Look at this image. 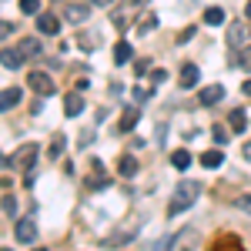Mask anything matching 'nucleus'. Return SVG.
<instances>
[{"label":"nucleus","mask_w":251,"mask_h":251,"mask_svg":"<svg viewBox=\"0 0 251 251\" xmlns=\"http://www.w3.org/2000/svg\"><path fill=\"white\" fill-rule=\"evenodd\" d=\"M198 194H201V184L198 181H191V177H184L177 188H174V198H171V204H168V214H181V211H188L194 201H198Z\"/></svg>","instance_id":"f257e3e1"},{"label":"nucleus","mask_w":251,"mask_h":251,"mask_svg":"<svg viewBox=\"0 0 251 251\" xmlns=\"http://www.w3.org/2000/svg\"><path fill=\"white\" fill-rule=\"evenodd\" d=\"M37 144L34 141H27L24 148H20L14 157H3V168H34V157H37Z\"/></svg>","instance_id":"f03ea898"},{"label":"nucleus","mask_w":251,"mask_h":251,"mask_svg":"<svg viewBox=\"0 0 251 251\" xmlns=\"http://www.w3.org/2000/svg\"><path fill=\"white\" fill-rule=\"evenodd\" d=\"M14 238L20 245H34L37 241V221L34 218H17L14 221Z\"/></svg>","instance_id":"7ed1b4c3"},{"label":"nucleus","mask_w":251,"mask_h":251,"mask_svg":"<svg viewBox=\"0 0 251 251\" xmlns=\"http://www.w3.org/2000/svg\"><path fill=\"white\" fill-rule=\"evenodd\" d=\"M251 44V27L245 20H234L228 24V47H248Z\"/></svg>","instance_id":"20e7f679"},{"label":"nucleus","mask_w":251,"mask_h":251,"mask_svg":"<svg viewBox=\"0 0 251 251\" xmlns=\"http://www.w3.org/2000/svg\"><path fill=\"white\" fill-rule=\"evenodd\" d=\"M27 87H34L37 97H50L57 91L54 80H50V74H44V71H30V74H27Z\"/></svg>","instance_id":"39448f33"},{"label":"nucleus","mask_w":251,"mask_h":251,"mask_svg":"<svg viewBox=\"0 0 251 251\" xmlns=\"http://www.w3.org/2000/svg\"><path fill=\"white\" fill-rule=\"evenodd\" d=\"M137 234V221H127L124 228H117L111 238H104V248H114V245H127L131 238Z\"/></svg>","instance_id":"423d86ee"},{"label":"nucleus","mask_w":251,"mask_h":251,"mask_svg":"<svg viewBox=\"0 0 251 251\" xmlns=\"http://www.w3.org/2000/svg\"><path fill=\"white\" fill-rule=\"evenodd\" d=\"M137 121H141V111H137V107H124V111H121V121H117V134L134 131Z\"/></svg>","instance_id":"0eeeda50"},{"label":"nucleus","mask_w":251,"mask_h":251,"mask_svg":"<svg viewBox=\"0 0 251 251\" xmlns=\"http://www.w3.org/2000/svg\"><path fill=\"white\" fill-rule=\"evenodd\" d=\"M64 17L71 20V24H84V20L91 17V7L87 3H67L64 7Z\"/></svg>","instance_id":"6e6552de"},{"label":"nucleus","mask_w":251,"mask_h":251,"mask_svg":"<svg viewBox=\"0 0 251 251\" xmlns=\"http://www.w3.org/2000/svg\"><path fill=\"white\" fill-rule=\"evenodd\" d=\"M80 111H84V97H80V91H74V94L64 97V114L67 117H77Z\"/></svg>","instance_id":"1a4fd4ad"},{"label":"nucleus","mask_w":251,"mask_h":251,"mask_svg":"<svg viewBox=\"0 0 251 251\" xmlns=\"http://www.w3.org/2000/svg\"><path fill=\"white\" fill-rule=\"evenodd\" d=\"M60 20L54 14H37V34H57Z\"/></svg>","instance_id":"9d476101"},{"label":"nucleus","mask_w":251,"mask_h":251,"mask_svg":"<svg viewBox=\"0 0 251 251\" xmlns=\"http://www.w3.org/2000/svg\"><path fill=\"white\" fill-rule=\"evenodd\" d=\"M17 50L24 54V60H30V57H40V37H24L17 44Z\"/></svg>","instance_id":"9b49d317"},{"label":"nucleus","mask_w":251,"mask_h":251,"mask_svg":"<svg viewBox=\"0 0 251 251\" xmlns=\"http://www.w3.org/2000/svg\"><path fill=\"white\" fill-rule=\"evenodd\" d=\"M17 104H20V87H3V97H0V107H3V114H10Z\"/></svg>","instance_id":"f8f14e48"},{"label":"nucleus","mask_w":251,"mask_h":251,"mask_svg":"<svg viewBox=\"0 0 251 251\" xmlns=\"http://www.w3.org/2000/svg\"><path fill=\"white\" fill-rule=\"evenodd\" d=\"M221 97H225V87H218V84H211V87H201V104H204V107H214Z\"/></svg>","instance_id":"ddd939ff"},{"label":"nucleus","mask_w":251,"mask_h":251,"mask_svg":"<svg viewBox=\"0 0 251 251\" xmlns=\"http://www.w3.org/2000/svg\"><path fill=\"white\" fill-rule=\"evenodd\" d=\"M181 87H198V64H184L181 67Z\"/></svg>","instance_id":"4468645a"},{"label":"nucleus","mask_w":251,"mask_h":251,"mask_svg":"<svg viewBox=\"0 0 251 251\" xmlns=\"http://www.w3.org/2000/svg\"><path fill=\"white\" fill-rule=\"evenodd\" d=\"M228 124H231L234 134H245V131H248V117H245V111H231V114H228Z\"/></svg>","instance_id":"2eb2a0df"},{"label":"nucleus","mask_w":251,"mask_h":251,"mask_svg":"<svg viewBox=\"0 0 251 251\" xmlns=\"http://www.w3.org/2000/svg\"><path fill=\"white\" fill-rule=\"evenodd\" d=\"M117 168H121V177H134V174H137V168H141V164H137V157L124 154V157H121V164H117Z\"/></svg>","instance_id":"dca6fc26"},{"label":"nucleus","mask_w":251,"mask_h":251,"mask_svg":"<svg viewBox=\"0 0 251 251\" xmlns=\"http://www.w3.org/2000/svg\"><path fill=\"white\" fill-rule=\"evenodd\" d=\"M131 54H134V50H131V44H127V40H117V44H114V60H117V64H127Z\"/></svg>","instance_id":"f3484780"},{"label":"nucleus","mask_w":251,"mask_h":251,"mask_svg":"<svg viewBox=\"0 0 251 251\" xmlns=\"http://www.w3.org/2000/svg\"><path fill=\"white\" fill-rule=\"evenodd\" d=\"M20 64H24V54H20V50H10V47H7V50H3V67H7V71H17Z\"/></svg>","instance_id":"a211bd4d"},{"label":"nucleus","mask_w":251,"mask_h":251,"mask_svg":"<svg viewBox=\"0 0 251 251\" xmlns=\"http://www.w3.org/2000/svg\"><path fill=\"white\" fill-rule=\"evenodd\" d=\"M204 24H208V27L225 24V10H221V7H208V10H204Z\"/></svg>","instance_id":"6ab92c4d"},{"label":"nucleus","mask_w":251,"mask_h":251,"mask_svg":"<svg viewBox=\"0 0 251 251\" xmlns=\"http://www.w3.org/2000/svg\"><path fill=\"white\" fill-rule=\"evenodd\" d=\"M171 164H174V168H177V171H184V168L191 164V154H188L184 148H177V151H174V154H171Z\"/></svg>","instance_id":"aec40b11"},{"label":"nucleus","mask_w":251,"mask_h":251,"mask_svg":"<svg viewBox=\"0 0 251 251\" xmlns=\"http://www.w3.org/2000/svg\"><path fill=\"white\" fill-rule=\"evenodd\" d=\"M221 161H225L221 151H204V154H201V164H204V168H221Z\"/></svg>","instance_id":"412c9836"},{"label":"nucleus","mask_w":251,"mask_h":251,"mask_svg":"<svg viewBox=\"0 0 251 251\" xmlns=\"http://www.w3.org/2000/svg\"><path fill=\"white\" fill-rule=\"evenodd\" d=\"M77 44L84 47V50H97V47H100V37H97V34H94V37H91V34H80Z\"/></svg>","instance_id":"4be33fe9"},{"label":"nucleus","mask_w":251,"mask_h":251,"mask_svg":"<svg viewBox=\"0 0 251 251\" xmlns=\"http://www.w3.org/2000/svg\"><path fill=\"white\" fill-rule=\"evenodd\" d=\"M14 211H17V201H14V194H3V214H7V221H14Z\"/></svg>","instance_id":"5701e85b"},{"label":"nucleus","mask_w":251,"mask_h":251,"mask_svg":"<svg viewBox=\"0 0 251 251\" xmlns=\"http://www.w3.org/2000/svg\"><path fill=\"white\" fill-rule=\"evenodd\" d=\"M20 10L30 14V17H37L40 14V0H20Z\"/></svg>","instance_id":"b1692460"},{"label":"nucleus","mask_w":251,"mask_h":251,"mask_svg":"<svg viewBox=\"0 0 251 251\" xmlns=\"http://www.w3.org/2000/svg\"><path fill=\"white\" fill-rule=\"evenodd\" d=\"M154 27H157V17H154V14H148V17H144L141 24H137V30H141L144 37H148V30H154Z\"/></svg>","instance_id":"393cba45"},{"label":"nucleus","mask_w":251,"mask_h":251,"mask_svg":"<svg viewBox=\"0 0 251 251\" xmlns=\"http://www.w3.org/2000/svg\"><path fill=\"white\" fill-rule=\"evenodd\" d=\"M151 94H154V87H134V100H137V104H144Z\"/></svg>","instance_id":"a878e982"},{"label":"nucleus","mask_w":251,"mask_h":251,"mask_svg":"<svg viewBox=\"0 0 251 251\" xmlns=\"http://www.w3.org/2000/svg\"><path fill=\"white\" fill-rule=\"evenodd\" d=\"M64 144H67V137H54V144H50V157L64 154Z\"/></svg>","instance_id":"bb28decb"},{"label":"nucleus","mask_w":251,"mask_h":251,"mask_svg":"<svg viewBox=\"0 0 251 251\" xmlns=\"http://www.w3.org/2000/svg\"><path fill=\"white\" fill-rule=\"evenodd\" d=\"M238 64H241V67H245V71L251 74V44L245 47V50H241V57H238Z\"/></svg>","instance_id":"cd10ccee"},{"label":"nucleus","mask_w":251,"mask_h":251,"mask_svg":"<svg viewBox=\"0 0 251 251\" xmlns=\"http://www.w3.org/2000/svg\"><path fill=\"white\" fill-rule=\"evenodd\" d=\"M211 137H214V141H218V144H225V141H228V131H225V124H214Z\"/></svg>","instance_id":"c85d7f7f"},{"label":"nucleus","mask_w":251,"mask_h":251,"mask_svg":"<svg viewBox=\"0 0 251 251\" xmlns=\"http://www.w3.org/2000/svg\"><path fill=\"white\" fill-rule=\"evenodd\" d=\"M234 204H238L241 211H251V194H238V198H234Z\"/></svg>","instance_id":"c756f323"},{"label":"nucleus","mask_w":251,"mask_h":251,"mask_svg":"<svg viewBox=\"0 0 251 251\" xmlns=\"http://www.w3.org/2000/svg\"><path fill=\"white\" fill-rule=\"evenodd\" d=\"M111 20H114V27H121V30L127 27V14H121V10H114V14H111Z\"/></svg>","instance_id":"7c9ffc66"},{"label":"nucleus","mask_w":251,"mask_h":251,"mask_svg":"<svg viewBox=\"0 0 251 251\" xmlns=\"http://www.w3.org/2000/svg\"><path fill=\"white\" fill-rule=\"evenodd\" d=\"M148 67H151V60H148V57H141V60H137V64H134V74H137V77H141V74H144Z\"/></svg>","instance_id":"2f4dec72"},{"label":"nucleus","mask_w":251,"mask_h":251,"mask_svg":"<svg viewBox=\"0 0 251 251\" xmlns=\"http://www.w3.org/2000/svg\"><path fill=\"white\" fill-rule=\"evenodd\" d=\"M194 34H198L194 27H188V30H181V34H177V44H188V40H191Z\"/></svg>","instance_id":"473e14b6"},{"label":"nucleus","mask_w":251,"mask_h":251,"mask_svg":"<svg viewBox=\"0 0 251 251\" xmlns=\"http://www.w3.org/2000/svg\"><path fill=\"white\" fill-rule=\"evenodd\" d=\"M0 30H3V37H10V34H17V27H14L10 20H3V24H0Z\"/></svg>","instance_id":"72a5a7b5"},{"label":"nucleus","mask_w":251,"mask_h":251,"mask_svg":"<svg viewBox=\"0 0 251 251\" xmlns=\"http://www.w3.org/2000/svg\"><path fill=\"white\" fill-rule=\"evenodd\" d=\"M91 137H94V131H91V127H87V131H84V134H80V141H77V144H80V148H87V144H91Z\"/></svg>","instance_id":"f704fd0d"},{"label":"nucleus","mask_w":251,"mask_h":251,"mask_svg":"<svg viewBox=\"0 0 251 251\" xmlns=\"http://www.w3.org/2000/svg\"><path fill=\"white\" fill-rule=\"evenodd\" d=\"M91 168H94V171H91V177H104V164H100V161H94Z\"/></svg>","instance_id":"c9c22d12"},{"label":"nucleus","mask_w":251,"mask_h":251,"mask_svg":"<svg viewBox=\"0 0 251 251\" xmlns=\"http://www.w3.org/2000/svg\"><path fill=\"white\" fill-rule=\"evenodd\" d=\"M121 7H148V0H121Z\"/></svg>","instance_id":"e433bc0d"},{"label":"nucleus","mask_w":251,"mask_h":251,"mask_svg":"<svg viewBox=\"0 0 251 251\" xmlns=\"http://www.w3.org/2000/svg\"><path fill=\"white\" fill-rule=\"evenodd\" d=\"M241 91H245V94L251 97V80H245V84H241Z\"/></svg>","instance_id":"4c0bfd02"},{"label":"nucleus","mask_w":251,"mask_h":251,"mask_svg":"<svg viewBox=\"0 0 251 251\" xmlns=\"http://www.w3.org/2000/svg\"><path fill=\"white\" fill-rule=\"evenodd\" d=\"M245 157L251 161V141H245Z\"/></svg>","instance_id":"58836bf2"},{"label":"nucleus","mask_w":251,"mask_h":251,"mask_svg":"<svg viewBox=\"0 0 251 251\" xmlns=\"http://www.w3.org/2000/svg\"><path fill=\"white\" fill-rule=\"evenodd\" d=\"M94 3H100V7H107V3H111V0H94Z\"/></svg>","instance_id":"ea45409f"},{"label":"nucleus","mask_w":251,"mask_h":251,"mask_svg":"<svg viewBox=\"0 0 251 251\" xmlns=\"http://www.w3.org/2000/svg\"><path fill=\"white\" fill-rule=\"evenodd\" d=\"M245 14H248V17H251V0H248V7H245Z\"/></svg>","instance_id":"a19ab883"}]
</instances>
